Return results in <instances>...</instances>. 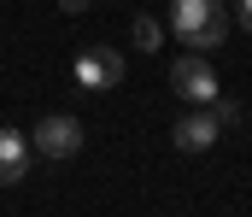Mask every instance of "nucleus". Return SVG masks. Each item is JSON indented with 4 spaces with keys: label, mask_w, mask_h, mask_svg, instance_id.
<instances>
[{
    "label": "nucleus",
    "mask_w": 252,
    "mask_h": 217,
    "mask_svg": "<svg viewBox=\"0 0 252 217\" xmlns=\"http://www.w3.org/2000/svg\"><path fill=\"white\" fill-rule=\"evenodd\" d=\"M229 0H170V30L182 35V47L193 53H211L229 41Z\"/></svg>",
    "instance_id": "nucleus-1"
},
{
    "label": "nucleus",
    "mask_w": 252,
    "mask_h": 217,
    "mask_svg": "<svg viewBox=\"0 0 252 217\" xmlns=\"http://www.w3.org/2000/svg\"><path fill=\"white\" fill-rule=\"evenodd\" d=\"M82 141H88V129H82L70 112H47V118L35 124V135H30V153H41V158L64 164V158L82 153Z\"/></svg>",
    "instance_id": "nucleus-2"
},
{
    "label": "nucleus",
    "mask_w": 252,
    "mask_h": 217,
    "mask_svg": "<svg viewBox=\"0 0 252 217\" xmlns=\"http://www.w3.org/2000/svg\"><path fill=\"white\" fill-rule=\"evenodd\" d=\"M170 88H176L188 106H211V100H217V71H211L199 53H182V59L170 65Z\"/></svg>",
    "instance_id": "nucleus-3"
},
{
    "label": "nucleus",
    "mask_w": 252,
    "mask_h": 217,
    "mask_svg": "<svg viewBox=\"0 0 252 217\" xmlns=\"http://www.w3.org/2000/svg\"><path fill=\"white\" fill-rule=\"evenodd\" d=\"M124 53H112V47H88L82 59H76V82L82 88H118L124 82Z\"/></svg>",
    "instance_id": "nucleus-4"
},
{
    "label": "nucleus",
    "mask_w": 252,
    "mask_h": 217,
    "mask_svg": "<svg viewBox=\"0 0 252 217\" xmlns=\"http://www.w3.org/2000/svg\"><path fill=\"white\" fill-rule=\"evenodd\" d=\"M217 135H223V124L211 118V106H205V112H188V118L170 129L176 153H211V147H217Z\"/></svg>",
    "instance_id": "nucleus-5"
},
{
    "label": "nucleus",
    "mask_w": 252,
    "mask_h": 217,
    "mask_svg": "<svg viewBox=\"0 0 252 217\" xmlns=\"http://www.w3.org/2000/svg\"><path fill=\"white\" fill-rule=\"evenodd\" d=\"M30 135L24 129H12V124H0V188H12V182H24V170H30Z\"/></svg>",
    "instance_id": "nucleus-6"
},
{
    "label": "nucleus",
    "mask_w": 252,
    "mask_h": 217,
    "mask_svg": "<svg viewBox=\"0 0 252 217\" xmlns=\"http://www.w3.org/2000/svg\"><path fill=\"white\" fill-rule=\"evenodd\" d=\"M158 41H164V30H158L153 18H135V47H141V53H153Z\"/></svg>",
    "instance_id": "nucleus-7"
},
{
    "label": "nucleus",
    "mask_w": 252,
    "mask_h": 217,
    "mask_svg": "<svg viewBox=\"0 0 252 217\" xmlns=\"http://www.w3.org/2000/svg\"><path fill=\"white\" fill-rule=\"evenodd\" d=\"M211 118H217L223 129H229V124H241V100H223V94H217V100H211Z\"/></svg>",
    "instance_id": "nucleus-8"
},
{
    "label": "nucleus",
    "mask_w": 252,
    "mask_h": 217,
    "mask_svg": "<svg viewBox=\"0 0 252 217\" xmlns=\"http://www.w3.org/2000/svg\"><path fill=\"white\" fill-rule=\"evenodd\" d=\"M88 6H94V0H59V12H70V18H76V12H88Z\"/></svg>",
    "instance_id": "nucleus-9"
},
{
    "label": "nucleus",
    "mask_w": 252,
    "mask_h": 217,
    "mask_svg": "<svg viewBox=\"0 0 252 217\" xmlns=\"http://www.w3.org/2000/svg\"><path fill=\"white\" fill-rule=\"evenodd\" d=\"M235 18H241V24L252 30V0H241V6H235Z\"/></svg>",
    "instance_id": "nucleus-10"
}]
</instances>
